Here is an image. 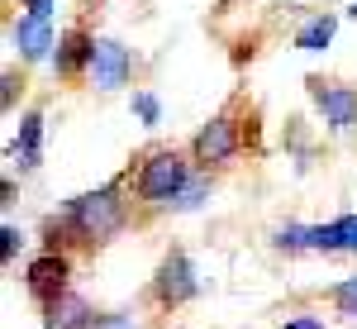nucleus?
<instances>
[{"mask_svg":"<svg viewBox=\"0 0 357 329\" xmlns=\"http://www.w3.org/2000/svg\"><path fill=\"white\" fill-rule=\"evenodd\" d=\"M67 277H72V263H67V253H43V258H33L29 263V272H24V286H29V296L33 301H57L62 291H67Z\"/></svg>","mask_w":357,"mask_h":329,"instance_id":"nucleus-8","label":"nucleus"},{"mask_svg":"<svg viewBox=\"0 0 357 329\" xmlns=\"http://www.w3.org/2000/svg\"><path fill=\"white\" fill-rule=\"evenodd\" d=\"M195 291H200V282H195L191 258H186V253H167L158 277H153V296L162 305H181V301H191Z\"/></svg>","mask_w":357,"mask_h":329,"instance_id":"nucleus-7","label":"nucleus"},{"mask_svg":"<svg viewBox=\"0 0 357 329\" xmlns=\"http://www.w3.org/2000/svg\"><path fill=\"white\" fill-rule=\"evenodd\" d=\"M281 329H324V320H314V315H296V320H286Z\"/></svg>","mask_w":357,"mask_h":329,"instance_id":"nucleus-23","label":"nucleus"},{"mask_svg":"<svg viewBox=\"0 0 357 329\" xmlns=\"http://www.w3.org/2000/svg\"><path fill=\"white\" fill-rule=\"evenodd\" d=\"M353 15H357V5H353Z\"/></svg>","mask_w":357,"mask_h":329,"instance_id":"nucleus-24","label":"nucleus"},{"mask_svg":"<svg viewBox=\"0 0 357 329\" xmlns=\"http://www.w3.org/2000/svg\"><path fill=\"white\" fill-rule=\"evenodd\" d=\"M333 224H338L343 248H348V253H357V215H343V219H333Z\"/></svg>","mask_w":357,"mask_h":329,"instance_id":"nucleus-21","label":"nucleus"},{"mask_svg":"<svg viewBox=\"0 0 357 329\" xmlns=\"http://www.w3.org/2000/svg\"><path fill=\"white\" fill-rule=\"evenodd\" d=\"M91 329H138L134 315H124V310H110V315H96V325Z\"/></svg>","mask_w":357,"mask_h":329,"instance_id":"nucleus-18","label":"nucleus"},{"mask_svg":"<svg viewBox=\"0 0 357 329\" xmlns=\"http://www.w3.org/2000/svg\"><path fill=\"white\" fill-rule=\"evenodd\" d=\"M310 248L338 253V248H343V239H338V224H314V229H310Z\"/></svg>","mask_w":357,"mask_h":329,"instance_id":"nucleus-14","label":"nucleus"},{"mask_svg":"<svg viewBox=\"0 0 357 329\" xmlns=\"http://www.w3.org/2000/svg\"><path fill=\"white\" fill-rule=\"evenodd\" d=\"M10 43L20 48L24 62H43V57L57 48L53 24H48V20H38V15H20V20L10 24Z\"/></svg>","mask_w":357,"mask_h":329,"instance_id":"nucleus-9","label":"nucleus"},{"mask_svg":"<svg viewBox=\"0 0 357 329\" xmlns=\"http://www.w3.org/2000/svg\"><path fill=\"white\" fill-rule=\"evenodd\" d=\"M238 148H243V129L234 124V105H229L191 138V163L210 172V167H224Z\"/></svg>","mask_w":357,"mask_h":329,"instance_id":"nucleus-3","label":"nucleus"},{"mask_svg":"<svg viewBox=\"0 0 357 329\" xmlns=\"http://www.w3.org/2000/svg\"><path fill=\"white\" fill-rule=\"evenodd\" d=\"M124 219H129V200H124V187H119V182L100 187V191H86L67 205V224L82 234L86 244L114 239V234L124 229Z\"/></svg>","mask_w":357,"mask_h":329,"instance_id":"nucleus-1","label":"nucleus"},{"mask_svg":"<svg viewBox=\"0 0 357 329\" xmlns=\"http://www.w3.org/2000/svg\"><path fill=\"white\" fill-rule=\"evenodd\" d=\"M134 110H138V119H143V124H158V119H162V105H158V96H153V91H138Z\"/></svg>","mask_w":357,"mask_h":329,"instance_id":"nucleus-16","label":"nucleus"},{"mask_svg":"<svg viewBox=\"0 0 357 329\" xmlns=\"http://www.w3.org/2000/svg\"><path fill=\"white\" fill-rule=\"evenodd\" d=\"M20 10L38 15V20H48V15H53V0H20Z\"/></svg>","mask_w":357,"mask_h":329,"instance_id":"nucleus-22","label":"nucleus"},{"mask_svg":"<svg viewBox=\"0 0 357 329\" xmlns=\"http://www.w3.org/2000/svg\"><path fill=\"white\" fill-rule=\"evenodd\" d=\"M333 34H338V15H314V20L301 24L296 48H301V53H324V48L333 43Z\"/></svg>","mask_w":357,"mask_h":329,"instance_id":"nucleus-11","label":"nucleus"},{"mask_svg":"<svg viewBox=\"0 0 357 329\" xmlns=\"http://www.w3.org/2000/svg\"><path fill=\"white\" fill-rule=\"evenodd\" d=\"M186 182H191L186 153H181V148H153V153H143V163H138L134 191H138L143 205H172Z\"/></svg>","mask_w":357,"mask_h":329,"instance_id":"nucleus-2","label":"nucleus"},{"mask_svg":"<svg viewBox=\"0 0 357 329\" xmlns=\"http://www.w3.org/2000/svg\"><path fill=\"white\" fill-rule=\"evenodd\" d=\"M0 82H5V91H0V105L15 110V91H24V77H20V72H5Z\"/></svg>","mask_w":357,"mask_h":329,"instance_id":"nucleus-20","label":"nucleus"},{"mask_svg":"<svg viewBox=\"0 0 357 329\" xmlns=\"http://www.w3.org/2000/svg\"><path fill=\"white\" fill-rule=\"evenodd\" d=\"M329 296H333V305H338L343 315H357V277H353V282H338Z\"/></svg>","mask_w":357,"mask_h":329,"instance_id":"nucleus-15","label":"nucleus"},{"mask_svg":"<svg viewBox=\"0 0 357 329\" xmlns=\"http://www.w3.org/2000/svg\"><path fill=\"white\" fill-rule=\"evenodd\" d=\"M205 200H210V172L200 167V172H191V182L176 191V200H172L167 210H200Z\"/></svg>","mask_w":357,"mask_h":329,"instance_id":"nucleus-13","label":"nucleus"},{"mask_svg":"<svg viewBox=\"0 0 357 329\" xmlns=\"http://www.w3.org/2000/svg\"><path fill=\"white\" fill-rule=\"evenodd\" d=\"M134 82V53L114 38H96V57H91V86L96 91H119Z\"/></svg>","mask_w":357,"mask_h":329,"instance_id":"nucleus-5","label":"nucleus"},{"mask_svg":"<svg viewBox=\"0 0 357 329\" xmlns=\"http://www.w3.org/2000/svg\"><path fill=\"white\" fill-rule=\"evenodd\" d=\"M38 143H43V115L29 110L24 124H20V138H15V158H20V167H38Z\"/></svg>","mask_w":357,"mask_h":329,"instance_id":"nucleus-12","label":"nucleus"},{"mask_svg":"<svg viewBox=\"0 0 357 329\" xmlns=\"http://www.w3.org/2000/svg\"><path fill=\"white\" fill-rule=\"evenodd\" d=\"M276 248H310V229H301V224H286V229L276 234Z\"/></svg>","mask_w":357,"mask_h":329,"instance_id":"nucleus-17","label":"nucleus"},{"mask_svg":"<svg viewBox=\"0 0 357 329\" xmlns=\"http://www.w3.org/2000/svg\"><path fill=\"white\" fill-rule=\"evenodd\" d=\"M91 325H96V310L72 291H62L57 301L43 305V329H91Z\"/></svg>","mask_w":357,"mask_h":329,"instance_id":"nucleus-10","label":"nucleus"},{"mask_svg":"<svg viewBox=\"0 0 357 329\" xmlns=\"http://www.w3.org/2000/svg\"><path fill=\"white\" fill-rule=\"evenodd\" d=\"M91 57H96V34L82 24H72L62 38H57V53H53V72L62 82H82L91 77Z\"/></svg>","mask_w":357,"mask_h":329,"instance_id":"nucleus-6","label":"nucleus"},{"mask_svg":"<svg viewBox=\"0 0 357 329\" xmlns=\"http://www.w3.org/2000/svg\"><path fill=\"white\" fill-rule=\"evenodd\" d=\"M310 101L319 105V115H324V124L329 129H353L357 124V91L353 86H338V82H324V77H310Z\"/></svg>","mask_w":357,"mask_h":329,"instance_id":"nucleus-4","label":"nucleus"},{"mask_svg":"<svg viewBox=\"0 0 357 329\" xmlns=\"http://www.w3.org/2000/svg\"><path fill=\"white\" fill-rule=\"evenodd\" d=\"M0 239H5V244H0V253H5V263H10V258H15V253L24 248V234H20L15 224H5V229H0Z\"/></svg>","mask_w":357,"mask_h":329,"instance_id":"nucleus-19","label":"nucleus"}]
</instances>
